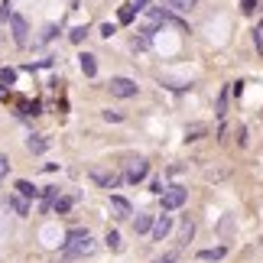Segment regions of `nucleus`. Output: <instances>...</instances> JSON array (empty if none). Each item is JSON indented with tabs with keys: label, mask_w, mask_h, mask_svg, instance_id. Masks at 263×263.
<instances>
[{
	"label": "nucleus",
	"mask_w": 263,
	"mask_h": 263,
	"mask_svg": "<svg viewBox=\"0 0 263 263\" xmlns=\"http://www.w3.org/2000/svg\"><path fill=\"white\" fill-rule=\"evenodd\" d=\"M104 120H114L117 124V120H124V114H120V110H104Z\"/></svg>",
	"instance_id": "obj_30"
},
{
	"label": "nucleus",
	"mask_w": 263,
	"mask_h": 263,
	"mask_svg": "<svg viewBox=\"0 0 263 263\" xmlns=\"http://www.w3.org/2000/svg\"><path fill=\"white\" fill-rule=\"evenodd\" d=\"M4 98H7V91H4V88H0V101H4Z\"/></svg>",
	"instance_id": "obj_33"
},
{
	"label": "nucleus",
	"mask_w": 263,
	"mask_h": 263,
	"mask_svg": "<svg viewBox=\"0 0 263 263\" xmlns=\"http://www.w3.org/2000/svg\"><path fill=\"white\" fill-rule=\"evenodd\" d=\"M7 16H13V13H10V0H4V4H0V26L7 23Z\"/></svg>",
	"instance_id": "obj_25"
},
{
	"label": "nucleus",
	"mask_w": 263,
	"mask_h": 263,
	"mask_svg": "<svg viewBox=\"0 0 263 263\" xmlns=\"http://www.w3.org/2000/svg\"><path fill=\"white\" fill-rule=\"evenodd\" d=\"M72 205H75V195H62V198H55V211L59 215H65V211H72Z\"/></svg>",
	"instance_id": "obj_19"
},
{
	"label": "nucleus",
	"mask_w": 263,
	"mask_h": 263,
	"mask_svg": "<svg viewBox=\"0 0 263 263\" xmlns=\"http://www.w3.org/2000/svg\"><path fill=\"white\" fill-rule=\"evenodd\" d=\"M237 146H247V127H237Z\"/></svg>",
	"instance_id": "obj_29"
},
{
	"label": "nucleus",
	"mask_w": 263,
	"mask_h": 263,
	"mask_svg": "<svg viewBox=\"0 0 263 263\" xmlns=\"http://www.w3.org/2000/svg\"><path fill=\"white\" fill-rule=\"evenodd\" d=\"M192 234H195V221H192V218H182V228H179V247H185L189 240H192Z\"/></svg>",
	"instance_id": "obj_13"
},
{
	"label": "nucleus",
	"mask_w": 263,
	"mask_h": 263,
	"mask_svg": "<svg viewBox=\"0 0 263 263\" xmlns=\"http://www.w3.org/2000/svg\"><path fill=\"white\" fill-rule=\"evenodd\" d=\"M114 33H117V23H104V26H101V36H107V39H110Z\"/></svg>",
	"instance_id": "obj_27"
},
{
	"label": "nucleus",
	"mask_w": 263,
	"mask_h": 263,
	"mask_svg": "<svg viewBox=\"0 0 263 263\" xmlns=\"http://www.w3.org/2000/svg\"><path fill=\"white\" fill-rule=\"evenodd\" d=\"M153 221H156V215H137L134 218V231L137 234H149V231H153Z\"/></svg>",
	"instance_id": "obj_12"
},
{
	"label": "nucleus",
	"mask_w": 263,
	"mask_h": 263,
	"mask_svg": "<svg viewBox=\"0 0 263 263\" xmlns=\"http://www.w3.org/2000/svg\"><path fill=\"white\" fill-rule=\"evenodd\" d=\"M169 231H173V215H156V221H153V231H149V234H153V240H166L169 237Z\"/></svg>",
	"instance_id": "obj_7"
},
{
	"label": "nucleus",
	"mask_w": 263,
	"mask_h": 263,
	"mask_svg": "<svg viewBox=\"0 0 263 263\" xmlns=\"http://www.w3.org/2000/svg\"><path fill=\"white\" fill-rule=\"evenodd\" d=\"M98 250V244L91 240V234L85 228H72L65 234V250H62V260L59 263H68V260H82V257H91Z\"/></svg>",
	"instance_id": "obj_1"
},
{
	"label": "nucleus",
	"mask_w": 263,
	"mask_h": 263,
	"mask_svg": "<svg viewBox=\"0 0 263 263\" xmlns=\"http://www.w3.org/2000/svg\"><path fill=\"white\" fill-rule=\"evenodd\" d=\"M107 205H110V215H114L117 221H127L130 215H134V208H130V201H127L124 195H110Z\"/></svg>",
	"instance_id": "obj_6"
},
{
	"label": "nucleus",
	"mask_w": 263,
	"mask_h": 263,
	"mask_svg": "<svg viewBox=\"0 0 263 263\" xmlns=\"http://www.w3.org/2000/svg\"><path fill=\"white\" fill-rule=\"evenodd\" d=\"M7 173H10V159H7L4 153H0V179H4Z\"/></svg>",
	"instance_id": "obj_28"
},
{
	"label": "nucleus",
	"mask_w": 263,
	"mask_h": 263,
	"mask_svg": "<svg viewBox=\"0 0 263 263\" xmlns=\"http://www.w3.org/2000/svg\"><path fill=\"white\" fill-rule=\"evenodd\" d=\"M7 205L13 208L20 218H26V215H29V201H26L23 195H7Z\"/></svg>",
	"instance_id": "obj_10"
},
{
	"label": "nucleus",
	"mask_w": 263,
	"mask_h": 263,
	"mask_svg": "<svg viewBox=\"0 0 263 263\" xmlns=\"http://www.w3.org/2000/svg\"><path fill=\"white\" fill-rule=\"evenodd\" d=\"M85 36H88V29H85V26H75L72 33H68V39H72V43H82Z\"/></svg>",
	"instance_id": "obj_24"
},
{
	"label": "nucleus",
	"mask_w": 263,
	"mask_h": 263,
	"mask_svg": "<svg viewBox=\"0 0 263 263\" xmlns=\"http://www.w3.org/2000/svg\"><path fill=\"white\" fill-rule=\"evenodd\" d=\"M78 65H82V72H85L88 78L98 75V59L91 55V52H82V55H78Z\"/></svg>",
	"instance_id": "obj_9"
},
{
	"label": "nucleus",
	"mask_w": 263,
	"mask_h": 263,
	"mask_svg": "<svg viewBox=\"0 0 263 263\" xmlns=\"http://www.w3.org/2000/svg\"><path fill=\"white\" fill-rule=\"evenodd\" d=\"M201 134H205V124H192L185 130V140H201Z\"/></svg>",
	"instance_id": "obj_21"
},
{
	"label": "nucleus",
	"mask_w": 263,
	"mask_h": 263,
	"mask_svg": "<svg viewBox=\"0 0 263 263\" xmlns=\"http://www.w3.org/2000/svg\"><path fill=\"white\" fill-rule=\"evenodd\" d=\"M176 257H179V254H166V257H159L156 263H176Z\"/></svg>",
	"instance_id": "obj_31"
},
{
	"label": "nucleus",
	"mask_w": 263,
	"mask_h": 263,
	"mask_svg": "<svg viewBox=\"0 0 263 263\" xmlns=\"http://www.w3.org/2000/svg\"><path fill=\"white\" fill-rule=\"evenodd\" d=\"M215 114H218V117H224V114H228V88L218 95V107H215Z\"/></svg>",
	"instance_id": "obj_20"
},
{
	"label": "nucleus",
	"mask_w": 263,
	"mask_h": 263,
	"mask_svg": "<svg viewBox=\"0 0 263 263\" xmlns=\"http://www.w3.org/2000/svg\"><path fill=\"white\" fill-rule=\"evenodd\" d=\"M104 244H107L110 254H120V250H124V240H120L117 231H107V234H104Z\"/></svg>",
	"instance_id": "obj_16"
},
{
	"label": "nucleus",
	"mask_w": 263,
	"mask_h": 263,
	"mask_svg": "<svg viewBox=\"0 0 263 263\" xmlns=\"http://www.w3.org/2000/svg\"><path fill=\"white\" fill-rule=\"evenodd\" d=\"M13 189H16V195H23L26 201H29V198H36V195H39V189L33 185V182H26V179H20V182H16V185H13Z\"/></svg>",
	"instance_id": "obj_15"
},
{
	"label": "nucleus",
	"mask_w": 263,
	"mask_h": 263,
	"mask_svg": "<svg viewBox=\"0 0 263 263\" xmlns=\"http://www.w3.org/2000/svg\"><path fill=\"white\" fill-rule=\"evenodd\" d=\"M0 82H4V85H13V82H16V72L4 65V68H0Z\"/></svg>",
	"instance_id": "obj_23"
},
{
	"label": "nucleus",
	"mask_w": 263,
	"mask_h": 263,
	"mask_svg": "<svg viewBox=\"0 0 263 263\" xmlns=\"http://www.w3.org/2000/svg\"><path fill=\"white\" fill-rule=\"evenodd\" d=\"M159 4H163V7H169V10H179V13H192L198 0H159Z\"/></svg>",
	"instance_id": "obj_11"
},
{
	"label": "nucleus",
	"mask_w": 263,
	"mask_h": 263,
	"mask_svg": "<svg viewBox=\"0 0 263 263\" xmlns=\"http://www.w3.org/2000/svg\"><path fill=\"white\" fill-rule=\"evenodd\" d=\"M26 149H29V153H46V149H49V140L43 134H33V137L26 140Z\"/></svg>",
	"instance_id": "obj_14"
},
{
	"label": "nucleus",
	"mask_w": 263,
	"mask_h": 263,
	"mask_svg": "<svg viewBox=\"0 0 263 263\" xmlns=\"http://www.w3.org/2000/svg\"><path fill=\"white\" fill-rule=\"evenodd\" d=\"M224 254H228V247L221 244V247H208V250H198V260H208V263H211V260H221Z\"/></svg>",
	"instance_id": "obj_17"
},
{
	"label": "nucleus",
	"mask_w": 263,
	"mask_h": 263,
	"mask_svg": "<svg viewBox=\"0 0 263 263\" xmlns=\"http://www.w3.org/2000/svg\"><path fill=\"white\" fill-rule=\"evenodd\" d=\"M146 4H149V0H134V10L140 13V10H146Z\"/></svg>",
	"instance_id": "obj_32"
},
{
	"label": "nucleus",
	"mask_w": 263,
	"mask_h": 263,
	"mask_svg": "<svg viewBox=\"0 0 263 263\" xmlns=\"http://www.w3.org/2000/svg\"><path fill=\"white\" fill-rule=\"evenodd\" d=\"M240 13H244V16H254L257 13V0H240Z\"/></svg>",
	"instance_id": "obj_22"
},
{
	"label": "nucleus",
	"mask_w": 263,
	"mask_h": 263,
	"mask_svg": "<svg viewBox=\"0 0 263 263\" xmlns=\"http://www.w3.org/2000/svg\"><path fill=\"white\" fill-rule=\"evenodd\" d=\"M10 33H13V43H16L20 49L29 46V26H26V20L20 16V13L10 16Z\"/></svg>",
	"instance_id": "obj_4"
},
{
	"label": "nucleus",
	"mask_w": 263,
	"mask_h": 263,
	"mask_svg": "<svg viewBox=\"0 0 263 263\" xmlns=\"http://www.w3.org/2000/svg\"><path fill=\"white\" fill-rule=\"evenodd\" d=\"M254 39H257V52L263 55V23H260V26L254 29Z\"/></svg>",
	"instance_id": "obj_26"
},
{
	"label": "nucleus",
	"mask_w": 263,
	"mask_h": 263,
	"mask_svg": "<svg viewBox=\"0 0 263 263\" xmlns=\"http://www.w3.org/2000/svg\"><path fill=\"white\" fill-rule=\"evenodd\" d=\"M185 201H189V189H182V185H169L163 192V211H166V215H169V211H179Z\"/></svg>",
	"instance_id": "obj_2"
},
{
	"label": "nucleus",
	"mask_w": 263,
	"mask_h": 263,
	"mask_svg": "<svg viewBox=\"0 0 263 263\" xmlns=\"http://www.w3.org/2000/svg\"><path fill=\"white\" fill-rule=\"evenodd\" d=\"M146 173H149V163H146V159H130L127 169H124V179L130 182V185H137V182L146 179Z\"/></svg>",
	"instance_id": "obj_5"
},
{
	"label": "nucleus",
	"mask_w": 263,
	"mask_h": 263,
	"mask_svg": "<svg viewBox=\"0 0 263 263\" xmlns=\"http://www.w3.org/2000/svg\"><path fill=\"white\" fill-rule=\"evenodd\" d=\"M107 91L114 98H137V82H134V78L117 75V78H110V82H107Z\"/></svg>",
	"instance_id": "obj_3"
},
{
	"label": "nucleus",
	"mask_w": 263,
	"mask_h": 263,
	"mask_svg": "<svg viewBox=\"0 0 263 263\" xmlns=\"http://www.w3.org/2000/svg\"><path fill=\"white\" fill-rule=\"evenodd\" d=\"M134 16H137L134 4H124V7H120V13H117V23L120 26H130V23H134Z\"/></svg>",
	"instance_id": "obj_18"
},
{
	"label": "nucleus",
	"mask_w": 263,
	"mask_h": 263,
	"mask_svg": "<svg viewBox=\"0 0 263 263\" xmlns=\"http://www.w3.org/2000/svg\"><path fill=\"white\" fill-rule=\"evenodd\" d=\"M91 179H95L101 189H117L124 176H117V173H107V169H91Z\"/></svg>",
	"instance_id": "obj_8"
}]
</instances>
